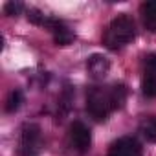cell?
<instances>
[{"mask_svg":"<svg viewBox=\"0 0 156 156\" xmlns=\"http://www.w3.org/2000/svg\"><path fill=\"white\" fill-rule=\"evenodd\" d=\"M134 37H136L134 20H132V17L123 13L108 24V28L105 31V37H103V44L108 50H119V48L127 46Z\"/></svg>","mask_w":156,"mask_h":156,"instance_id":"cell-1","label":"cell"},{"mask_svg":"<svg viewBox=\"0 0 156 156\" xmlns=\"http://www.w3.org/2000/svg\"><path fill=\"white\" fill-rule=\"evenodd\" d=\"M87 110L96 121H107L110 112L116 110L110 88L90 87L87 92Z\"/></svg>","mask_w":156,"mask_h":156,"instance_id":"cell-2","label":"cell"},{"mask_svg":"<svg viewBox=\"0 0 156 156\" xmlns=\"http://www.w3.org/2000/svg\"><path fill=\"white\" fill-rule=\"evenodd\" d=\"M41 145V129L35 123H26L22 127L19 141V156H39Z\"/></svg>","mask_w":156,"mask_h":156,"instance_id":"cell-3","label":"cell"},{"mask_svg":"<svg viewBox=\"0 0 156 156\" xmlns=\"http://www.w3.org/2000/svg\"><path fill=\"white\" fill-rule=\"evenodd\" d=\"M68 138H70V143L75 151L79 152H87L90 151V145H92V132L90 129L83 123V121H73L70 125V130H68Z\"/></svg>","mask_w":156,"mask_h":156,"instance_id":"cell-4","label":"cell"},{"mask_svg":"<svg viewBox=\"0 0 156 156\" xmlns=\"http://www.w3.org/2000/svg\"><path fill=\"white\" fill-rule=\"evenodd\" d=\"M141 154H143L141 145L132 136H123L116 140L108 149V156H141Z\"/></svg>","mask_w":156,"mask_h":156,"instance_id":"cell-5","label":"cell"},{"mask_svg":"<svg viewBox=\"0 0 156 156\" xmlns=\"http://www.w3.org/2000/svg\"><path fill=\"white\" fill-rule=\"evenodd\" d=\"M44 28H48L51 33H53V41L57 46H68L72 41H73V33L66 28L64 22H61L59 19H53V17H46V22H44Z\"/></svg>","mask_w":156,"mask_h":156,"instance_id":"cell-6","label":"cell"},{"mask_svg":"<svg viewBox=\"0 0 156 156\" xmlns=\"http://www.w3.org/2000/svg\"><path fill=\"white\" fill-rule=\"evenodd\" d=\"M87 68L88 72L92 73V77H96V79H103V77L108 73L110 70V62L105 55H99V53H94L88 62H87Z\"/></svg>","mask_w":156,"mask_h":156,"instance_id":"cell-7","label":"cell"},{"mask_svg":"<svg viewBox=\"0 0 156 156\" xmlns=\"http://www.w3.org/2000/svg\"><path fill=\"white\" fill-rule=\"evenodd\" d=\"M143 24L147 26V30L156 31V0H149V2H143L140 8Z\"/></svg>","mask_w":156,"mask_h":156,"instance_id":"cell-8","label":"cell"},{"mask_svg":"<svg viewBox=\"0 0 156 156\" xmlns=\"http://www.w3.org/2000/svg\"><path fill=\"white\" fill-rule=\"evenodd\" d=\"M140 132L147 141L154 143L156 141V116H145L140 121Z\"/></svg>","mask_w":156,"mask_h":156,"instance_id":"cell-9","label":"cell"},{"mask_svg":"<svg viewBox=\"0 0 156 156\" xmlns=\"http://www.w3.org/2000/svg\"><path fill=\"white\" fill-rule=\"evenodd\" d=\"M110 92H112V99H114V107L116 110L123 107L125 99H127V87L123 83H118L114 87H110Z\"/></svg>","mask_w":156,"mask_h":156,"instance_id":"cell-10","label":"cell"},{"mask_svg":"<svg viewBox=\"0 0 156 156\" xmlns=\"http://www.w3.org/2000/svg\"><path fill=\"white\" fill-rule=\"evenodd\" d=\"M141 92L147 98H156V75L145 73V77L141 79Z\"/></svg>","mask_w":156,"mask_h":156,"instance_id":"cell-11","label":"cell"},{"mask_svg":"<svg viewBox=\"0 0 156 156\" xmlns=\"http://www.w3.org/2000/svg\"><path fill=\"white\" fill-rule=\"evenodd\" d=\"M20 103H22V92H20V90H13V92L8 96L6 110H8V112H15V110H19Z\"/></svg>","mask_w":156,"mask_h":156,"instance_id":"cell-12","label":"cell"},{"mask_svg":"<svg viewBox=\"0 0 156 156\" xmlns=\"http://www.w3.org/2000/svg\"><path fill=\"white\" fill-rule=\"evenodd\" d=\"M20 11H22V4L20 2H8L4 6V13L9 15V17H17Z\"/></svg>","mask_w":156,"mask_h":156,"instance_id":"cell-13","label":"cell"},{"mask_svg":"<svg viewBox=\"0 0 156 156\" xmlns=\"http://www.w3.org/2000/svg\"><path fill=\"white\" fill-rule=\"evenodd\" d=\"M145 66H147V73L156 75V53H151L145 57Z\"/></svg>","mask_w":156,"mask_h":156,"instance_id":"cell-14","label":"cell"}]
</instances>
